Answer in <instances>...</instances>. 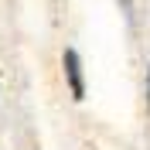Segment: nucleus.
<instances>
[{"label": "nucleus", "instance_id": "nucleus-1", "mask_svg": "<svg viewBox=\"0 0 150 150\" xmlns=\"http://www.w3.org/2000/svg\"><path fill=\"white\" fill-rule=\"evenodd\" d=\"M65 68H68V85H72V92L82 96V68H79L75 51H68V55H65Z\"/></svg>", "mask_w": 150, "mask_h": 150}]
</instances>
